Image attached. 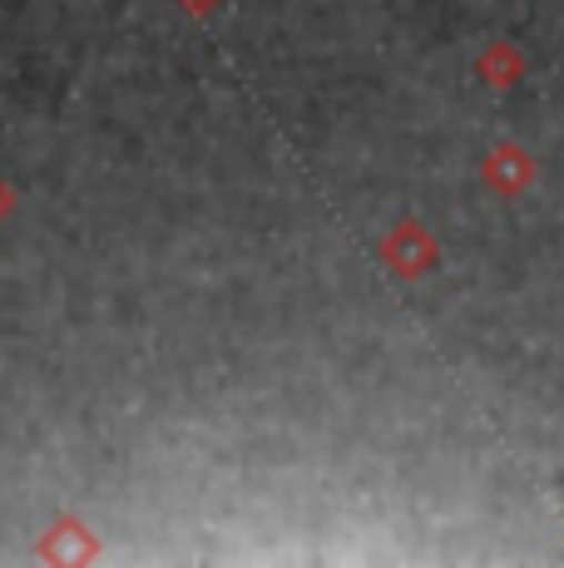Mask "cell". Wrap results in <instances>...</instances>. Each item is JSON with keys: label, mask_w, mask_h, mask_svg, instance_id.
I'll return each mask as SVG.
<instances>
[{"label": "cell", "mask_w": 564, "mask_h": 568, "mask_svg": "<svg viewBox=\"0 0 564 568\" xmlns=\"http://www.w3.org/2000/svg\"><path fill=\"white\" fill-rule=\"evenodd\" d=\"M173 6H179L183 16H193V20H213L228 6V0H173Z\"/></svg>", "instance_id": "2"}, {"label": "cell", "mask_w": 564, "mask_h": 568, "mask_svg": "<svg viewBox=\"0 0 564 568\" xmlns=\"http://www.w3.org/2000/svg\"><path fill=\"white\" fill-rule=\"evenodd\" d=\"M36 554L46 564L80 568V564H100L104 559V544H100V534H94L80 515H60V519H50L46 534H40Z\"/></svg>", "instance_id": "1"}, {"label": "cell", "mask_w": 564, "mask_h": 568, "mask_svg": "<svg viewBox=\"0 0 564 568\" xmlns=\"http://www.w3.org/2000/svg\"><path fill=\"white\" fill-rule=\"evenodd\" d=\"M16 213H20V189L6 179V173H0V223H10Z\"/></svg>", "instance_id": "3"}]
</instances>
